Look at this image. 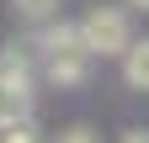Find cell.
Wrapping results in <instances>:
<instances>
[{
    "instance_id": "obj_9",
    "label": "cell",
    "mask_w": 149,
    "mask_h": 143,
    "mask_svg": "<svg viewBox=\"0 0 149 143\" xmlns=\"http://www.w3.org/2000/svg\"><path fill=\"white\" fill-rule=\"evenodd\" d=\"M128 11H149V0H128Z\"/></svg>"
},
{
    "instance_id": "obj_5",
    "label": "cell",
    "mask_w": 149,
    "mask_h": 143,
    "mask_svg": "<svg viewBox=\"0 0 149 143\" xmlns=\"http://www.w3.org/2000/svg\"><path fill=\"white\" fill-rule=\"evenodd\" d=\"M11 6H16V16H27L32 27H43L48 16L59 11V0H11Z\"/></svg>"
},
{
    "instance_id": "obj_10",
    "label": "cell",
    "mask_w": 149,
    "mask_h": 143,
    "mask_svg": "<svg viewBox=\"0 0 149 143\" xmlns=\"http://www.w3.org/2000/svg\"><path fill=\"white\" fill-rule=\"evenodd\" d=\"M123 143H149V138H144V133H128V138H123Z\"/></svg>"
},
{
    "instance_id": "obj_1",
    "label": "cell",
    "mask_w": 149,
    "mask_h": 143,
    "mask_svg": "<svg viewBox=\"0 0 149 143\" xmlns=\"http://www.w3.org/2000/svg\"><path fill=\"white\" fill-rule=\"evenodd\" d=\"M80 27H85V43H91V53H128V48H133V43H128V11H117V6L91 11Z\"/></svg>"
},
{
    "instance_id": "obj_7",
    "label": "cell",
    "mask_w": 149,
    "mask_h": 143,
    "mask_svg": "<svg viewBox=\"0 0 149 143\" xmlns=\"http://www.w3.org/2000/svg\"><path fill=\"white\" fill-rule=\"evenodd\" d=\"M0 143H37V133L27 127V122H16L11 133H0Z\"/></svg>"
},
{
    "instance_id": "obj_3",
    "label": "cell",
    "mask_w": 149,
    "mask_h": 143,
    "mask_svg": "<svg viewBox=\"0 0 149 143\" xmlns=\"http://www.w3.org/2000/svg\"><path fill=\"white\" fill-rule=\"evenodd\" d=\"M0 90L6 96H16V101H32V74H27V58L22 53H6V64H0Z\"/></svg>"
},
{
    "instance_id": "obj_6",
    "label": "cell",
    "mask_w": 149,
    "mask_h": 143,
    "mask_svg": "<svg viewBox=\"0 0 149 143\" xmlns=\"http://www.w3.org/2000/svg\"><path fill=\"white\" fill-rule=\"evenodd\" d=\"M22 111H27V106H22V101H16V96H6V90H0V133H11V127H16V122H22Z\"/></svg>"
},
{
    "instance_id": "obj_8",
    "label": "cell",
    "mask_w": 149,
    "mask_h": 143,
    "mask_svg": "<svg viewBox=\"0 0 149 143\" xmlns=\"http://www.w3.org/2000/svg\"><path fill=\"white\" fill-rule=\"evenodd\" d=\"M59 143H96V138H91V127H69V133H59Z\"/></svg>"
},
{
    "instance_id": "obj_4",
    "label": "cell",
    "mask_w": 149,
    "mask_h": 143,
    "mask_svg": "<svg viewBox=\"0 0 149 143\" xmlns=\"http://www.w3.org/2000/svg\"><path fill=\"white\" fill-rule=\"evenodd\" d=\"M123 74H128V85H133V90H149V43H133V48H128Z\"/></svg>"
},
{
    "instance_id": "obj_2",
    "label": "cell",
    "mask_w": 149,
    "mask_h": 143,
    "mask_svg": "<svg viewBox=\"0 0 149 143\" xmlns=\"http://www.w3.org/2000/svg\"><path fill=\"white\" fill-rule=\"evenodd\" d=\"M96 53H48V80L53 85H80Z\"/></svg>"
}]
</instances>
